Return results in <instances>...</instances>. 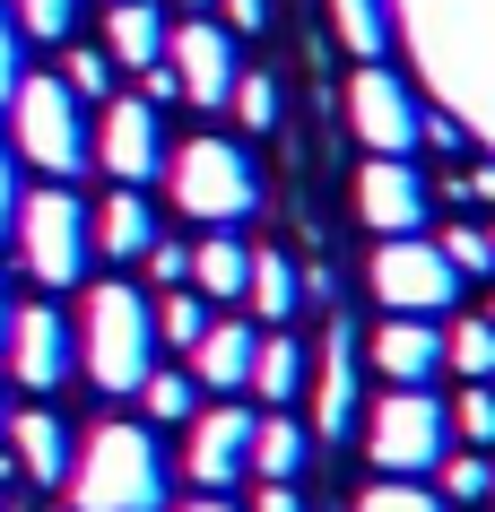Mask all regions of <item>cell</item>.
Returning a JSON list of instances; mask_svg holds the SVG:
<instances>
[{
    "instance_id": "obj_1",
    "label": "cell",
    "mask_w": 495,
    "mask_h": 512,
    "mask_svg": "<svg viewBox=\"0 0 495 512\" xmlns=\"http://www.w3.org/2000/svg\"><path fill=\"white\" fill-rule=\"evenodd\" d=\"M70 504L79 512H165V452L148 426H96L70 460Z\"/></svg>"
},
{
    "instance_id": "obj_2",
    "label": "cell",
    "mask_w": 495,
    "mask_h": 512,
    "mask_svg": "<svg viewBox=\"0 0 495 512\" xmlns=\"http://www.w3.org/2000/svg\"><path fill=\"white\" fill-rule=\"evenodd\" d=\"M79 356H87V382L96 391H139V382L157 374V304L105 278V287H87V322H79Z\"/></svg>"
},
{
    "instance_id": "obj_3",
    "label": "cell",
    "mask_w": 495,
    "mask_h": 512,
    "mask_svg": "<svg viewBox=\"0 0 495 512\" xmlns=\"http://www.w3.org/2000/svg\"><path fill=\"white\" fill-rule=\"evenodd\" d=\"M165 183H174V209L200 217V226H235V217L261 209V174L235 139H192L165 157Z\"/></svg>"
},
{
    "instance_id": "obj_4",
    "label": "cell",
    "mask_w": 495,
    "mask_h": 512,
    "mask_svg": "<svg viewBox=\"0 0 495 512\" xmlns=\"http://www.w3.org/2000/svg\"><path fill=\"white\" fill-rule=\"evenodd\" d=\"M443 452H452V408L435 391H383V408L365 417V460L383 478H435Z\"/></svg>"
},
{
    "instance_id": "obj_5",
    "label": "cell",
    "mask_w": 495,
    "mask_h": 512,
    "mask_svg": "<svg viewBox=\"0 0 495 512\" xmlns=\"http://www.w3.org/2000/svg\"><path fill=\"white\" fill-rule=\"evenodd\" d=\"M9 139L35 174H79L87 165V122H79V96L61 79H18L9 96Z\"/></svg>"
},
{
    "instance_id": "obj_6",
    "label": "cell",
    "mask_w": 495,
    "mask_h": 512,
    "mask_svg": "<svg viewBox=\"0 0 495 512\" xmlns=\"http://www.w3.org/2000/svg\"><path fill=\"white\" fill-rule=\"evenodd\" d=\"M18 243H27V270L44 287H79L87 252H96V226H87V209L61 183H44L35 200H18Z\"/></svg>"
},
{
    "instance_id": "obj_7",
    "label": "cell",
    "mask_w": 495,
    "mask_h": 512,
    "mask_svg": "<svg viewBox=\"0 0 495 512\" xmlns=\"http://www.w3.org/2000/svg\"><path fill=\"white\" fill-rule=\"evenodd\" d=\"M374 296H383L391 313H417V322H435V313H452V296H461V270L443 261L435 243L391 235L383 252H374Z\"/></svg>"
},
{
    "instance_id": "obj_8",
    "label": "cell",
    "mask_w": 495,
    "mask_h": 512,
    "mask_svg": "<svg viewBox=\"0 0 495 512\" xmlns=\"http://www.w3.org/2000/svg\"><path fill=\"white\" fill-rule=\"evenodd\" d=\"M165 70H174V96L200 113L235 105V35L218 27V18H192V27H165Z\"/></svg>"
},
{
    "instance_id": "obj_9",
    "label": "cell",
    "mask_w": 495,
    "mask_h": 512,
    "mask_svg": "<svg viewBox=\"0 0 495 512\" xmlns=\"http://www.w3.org/2000/svg\"><path fill=\"white\" fill-rule=\"evenodd\" d=\"M348 131H357L374 157H409L417 139H426V105H417L391 70L357 61V79H348Z\"/></svg>"
},
{
    "instance_id": "obj_10",
    "label": "cell",
    "mask_w": 495,
    "mask_h": 512,
    "mask_svg": "<svg viewBox=\"0 0 495 512\" xmlns=\"http://www.w3.org/2000/svg\"><path fill=\"white\" fill-rule=\"evenodd\" d=\"M96 157H105V174L113 183H131V191H148L165 174V122H157V105L148 96H113L105 105V131H96Z\"/></svg>"
},
{
    "instance_id": "obj_11",
    "label": "cell",
    "mask_w": 495,
    "mask_h": 512,
    "mask_svg": "<svg viewBox=\"0 0 495 512\" xmlns=\"http://www.w3.org/2000/svg\"><path fill=\"white\" fill-rule=\"evenodd\" d=\"M357 217L374 226V235H426V174H417L409 157H374L357 174Z\"/></svg>"
},
{
    "instance_id": "obj_12",
    "label": "cell",
    "mask_w": 495,
    "mask_h": 512,
    "mask_svg": "<svg viewBox=\"0 0 495 512\" xmlns=\"http://www.w3.org/2000/svg\"><path fill=\"white\" fill-rule=\"evenodd\" d=\"M252 426H261V417H244L235 400L200 408V417H192V452H183V469H192L209 495H226V486L252 469Z\"/></svg>"
},
{
    "instance_id": "obj_13",
    "label": "cell",
    "mask_w": 495,
    "mask_h": 512,
    "mask_svg": "<svg viewBox=\"0 0 495 512\" xmlns=\"http://www.w3.org/2000/svg\"><path fill=\"white\" fill-rule=\"evenodd\" d=\"M0 348H9V374L27 382V391H53V382L70 374V322H61L53 304H18Z\"/></svg>"
},
{
    "instance_id": "obj_14",
    "label": "cell",
    "mask_w": 495,
    "mask_h": 512,
    "mask_svg": "<svg viewBox=\"0 0 495 512\" xmlns=\"http://www.w3.org/2000/svg\"><path fill=\"white\" fill-rule=\"evenodd\" d=\"M252 356H261V339H252V322H209L192 339V382H209L218 400H235V391H252Z\"/></svg>"
},
{
    "instance_id": "obj_15",
    "label": "cell",
    "mask_w": 495,
    "mask_h": 512,
    "mask_svg": "<svg viewBox=\"0 0 495 512\" xmlns=\"http://www.w3.org/2000/svg\"><path fill=\"white\" fill-rule=\"evenodd\" d=\"M357 426V339L330 330L322 365H313V434H348Z\"/></svg>"
},
{
    "instance_id": "obj_16",
    "label": "cell",
    "mask_w": 495,
    "mask_h": 512,
    "mask_svg": "<svg viewBox=\"0 0 495 512\" xmlns=\"http://www.w3.org/2000/svg\"><path fill=\"white\" fill-rule=\"evenodd\" d=\"M374 365H383V382L417 391L426 374H443V330H435V322H417V313H400V322L374 330Z\"/></svg>"
},
{
    "instance_id": "obj_17",
    "label": "cell",
    "mask_w": 495,
    "mask_h": 512,
    "mask_svg": "<svg viewBox=\"0 0 495 512\" xmlns=\"http://www.w3.org/2000/svg\"><path fill=\"white\" fill-rule=\"evenodd\" d=\"M9 460H18V478L61 486V478H70V426H61L53 408H27V417H9Z\"/></svg>"
},
{
    "instance_id": "obj_18",
    "label": "cell",
    "mask_w": 495,
    "mask_h": 512,
    "mask_svg": "<svg viewBox=\"0 0 495 512\" xmlns=\"http://www.w3.org/2000/svg\"><path fill=\"white\" fill-rule=\"evenodd\" d=\"M105 53H113V70H157V61H165V18H157V0H113Z\"/></svg>"
},
{
    "instance_id": "obj_19",
    "label": "cell",
    "mask_w": 495,
    "mask_h": 512,
    "mask_svg": "<svg viewBox=\"0 0 495 512\" xmlns=\"http://www.w3.org/2000/svg\"><path fill=\"white\" fill-rule=\"evenodd\" d=\"M96 252H113V261H139L148 243H157V209H148V191H131V183H113V200L96 217Z\"/></svg>"
},
{
    "instance_id": "obj_20",
    "label": "cell",
    "mask_w": 495,
    "mask_h": 512,
    "mask_svg": "<svg viewBox=\"0 0 495 512\" xmlns=\"http://www.w3.org/2000/svg\"><path fill=\"white\" fill-rule=\"evenodd\" d=\"M244 287H252V243H235L218 226L209 243H192V296H209V304H244Z\"/></svg>"
},
{
    "instance_id": "obj_21",
    "label": "cell",
    "mask_w": 495,
    "mask_h": 512,
    "mask_svg": "<svg viewBox=\"0 0 495 512\" xmlns=\"http://www.w3.org/2000/svg\"><path fill=\"white\" fill-rule=\"evenodd\" d=\"M313 460V426H296V417H270V426H252V469L270 486H287Z\"/></svg>"
},
{
    "instance_id": "obj_22",
    "label": "cell",
    "mask_w": 495,
    "mask_h": 512,
    "mask_svg": "<svg viewBox=\"0 0 495 512\" xmlns=\"http://www.w3.org/2000/svg\"><path fill=\"white\" fill-rule=\"evenodd\" d=\"M244 304L261 313V322H296L304 278L287 270V252H252V287H244Z\"/></svg>"
},
{
    "instance_id": "obj_23",
    "label": "cell",
    "mask_w": 495,
    "mask_h": 512,
    "mask_svg": "<svg viewBox=\"0 0 495 512\" xmlns=\"http://www.w3.org/2000/svg\"><path fill=\"white\" fill-rule=\"evenodd\" d=\"M443 374H461V382H495V322H487V313H469V322L443 330Z\"/></svg>"
},
{
    "instance_id": "obj_24",
    "label": "cell",
    "mask_w": 495,
    "mask_h": 512,
    "mask_svg": "<svg viewBox=\"0 0 495 512\" xmlns=\"http://www.w3.org/2000/svg\"><path fill=\"white\" fill-rule=\"evenodd\" d=\"M435 495L443 504H487L495 495V452H461V443H452V452L435 460Z\"/></svg>"
},
{
    "instance_id": "obj_25",
    "label": "cell",
    "mask_w": 495,
    "mask_h": 512,
    "mask_svg": "<svg viewBox=\"0 0 495 512\" xmlns=\"http://www.w3.org/2000/svg\"><path fill=\"white\" fill-rule=\"evenodd\" d=\"M304 382H313V365H304L296 339H261V356H252V391H261V400H296Z\"/></svg>"
},
{
    "instance_id": "obj_26",
    "label": "cell",
    "mask_w": 495,
    "mask_h": 512,
    "mask_svg": "<svg viewBox=\"0 0 495 512\" xmlns=\"http://www.w3.org/2000/svg\"><path fill=\"white\" fill-rule=\"evenodd\" d=\"M330 27H339V44H348L357 61H374L391 44V9L383 0H330Z\"/></svg>"
},
{
    "instance_id": "obj_27",
    "label": "cell",
    "mask_w": 495,
    "mask_h": 512,
    "mask_svg": "<svg viewBox=\"0 0 495 512\" xmlns=\"http://www.w3.org/2000/svg\"><path fill=\"white\" fill-rule=\"evenodd\" d=\"M452 443H461V452H495V382H461V400H452Z\"/></svg>"
},
{
    "instance_id": "obj_28",
    "label": "cell",
    "mask_w": 495,
    "mask_h": 512,
    "mask_svg": "<svg viewBox=\"0 0 495 512\" xmlns=\"http://www.w3.org/2000/svg\"><path fill=\"white\" fill-rule=\"evenodd\" d=\"M9 27L35 44H61V35H79V0H9Z\"/></svg>"
},
{
    "instance_id": "obj_29",
    "label": "cell",
    "mask_w": 495,
    "mask_h": 512,
    "mask_svg": "<svg viewBox=\"0 0 495 512\" xmlns=\"http://www.w3.org/2000/svg\"><path fill=\"white\" fill-rule=\"evenodd\" d=\"M200 330H209V304H200L192 287H165V296H157V339H165V348H192Z\"/></svg>"
},
{
    "instance_id": "obj_30",
    "label": "cell",
    "mask_w": 495,
    "mask_h": 512,
    "mask_svg": "<svg viewBox=\"0 0 495 512\" xmlns=\"http://www.w3.org/2000/svg\"><path fill=\"white\" fill-rule=\"evenodd\" d=\"M357 512H443V495L426 478H383V486H365Z\"/></svg>"
},
{
    "instance_id": "obj_31",
    "label": "cell",
    "mask_w": 495,
    "mask_h": 512,
    "mask_svg": "<svg viewBox=\"0 0 495 512\" xmlns=\"http://www.w3.org/2000/svg\"><path fill=\"white\" fill-rule=\"evenodd\" d=\"M435 252H443V261H452L461 278H487V270H495V252H487V226H443V235H435Z\"/></svg>"
},
{
    "instance_id": "obj_32",
    "label": "cell",
    "mask_w": 495,
    "mask_h": 512,
    "mask_svg": "<svg viewBox=\"0 0 495 512\" xmlns=\"http://www.w3.org/2000/svg\"><path fill=\"white\" fill-rule=\"evenodd\" d=\"M139 391H148V417H200V382L192 374H165V365H157Z\"/></svg>"
},
{
    "instance_id": "obj_33",
    "label": "cell",
    "mask_w": 495,
    "mask_h": 512,
    "mask_svg": "<svg viewBox=\"0 0 495 512\" xmlns=\"http://www.w3.org/2000/svg\"><path fill=\"white\" fill-rule=\"evenodd\" d=\"M61 87H70V96H105V87H113V53H87V44H79L70 70H61Z\"/></svg>"
},
{
    "instance_id": "obj_34",
    "label": "cell",
    "mask_w": 495,
    "mask_h": 512,
    "mask_svg": "<svg viewBox=\"0 0 495 512\" xmlns=\"http://www.w3.org/2000/svg\"><path fill=\"white\" fill-rule=\"evenodd\" d=\"M235 113H244V131H270L278 122V87L270 79H235Z\"/></svg>"
},
{
    "instance_id": "obj_35",
    "label": "cell",
    "mask_w": 495,
    "mask_h": 512,
    "mask_svg": "<svg viewBox=\"0 0 495 512\" xmlns=\"http://www.w3.org/2000/svg\"><path fill=\"white\" fill-rule=\"evenodd\" d=\"M139 261H148V278H157V287H183V278H192V252H183V243H148V252H139Z\"/></svg>"
},
{
    "instance_id": "obj_36",
    "label": "cell",
    "mask_w": 495,
    "mask_h": 512,
    "mask_svg": "<svg viewBox=\"0 0 495 512\" xmlns=\"http://www.w3.org/2000/svg\"><path fill=\"white\" fill-rule=\"evenodd\" d=\"M18 44H27V35H9V9H0V105H9L18 79H27V70H18Z\"/></svg>"
},
{
    "instance_id": "obj_37",
    "label": "cell",
    "mask_w": 495,
    "mask_h": 512,
    "mask_svg": "<svg viewBox=\"0 0 495 512\" xmlns=\"http://www.w3.org/2000/svg\"><path fill=\"white\" fill-rule=\"evenodd\" d=\"M261 18H270V0H226V27H235V35H252Z\"/></svg>"
},
{
    "instance_id": "obj_38",
    "label": "cell",
    "mask_w": 495,
    "mask_h": 512,
    "mask_svg": "<svg viewBox=\"0 0 495 512\" xmlns=\"http://www.w3.org/2000/svg\"><path fill=\"white\" fill-rule=\"evenodd\" d=\"M9 217H18V174H9V148H0V235H9Z\"/></svg>"
},
{
    "instance_id": "obj_39",
    "label": "cell",
    "mask_w": 495,
    "mask_h": 512,
    "mask_svg": "<svg viewBox=\"0 0 495 512\" xmlns=\"http://www.w3.org/2000/svg\"><path fill=\"white\" fill-rule=\"evenodd\" d=\"M252 512H304V495H296V486H261V504H252Z\"/></svg>"
},
{
    "instance_id": "obj_40",
    "label": "cell",
    "mask_w": 495,
    "mask_h": 512,
    "mask_svg": "<svg viewBox=\"0 0 495 512\" xmlns=\"http://www.w3.org/2000/svg\"><path fill=\"white\" fill-rule=\"evenodd\" d=\"M469 191H478V200H495V157L478 165V174H469Z\"/></svg>"
},
{
    "instance_id": "obj_41",
    "label": "cell",
    "mask_w": 495,
    "mask_h": 512,
    "mask_svg": "<svg viewBox=\"0 0 495 512\" xmlns=\"http://www.w3.org/2000/svg\"><path fill=\"white\" fill-rule=\"evenodd\" d=\"M183 512H235V504H226V495H200V504H183Z\"/></svg>"
},
{
    "instance_id": "obj_42",
    "label": "cell",
    "mask_w": 495,
    "mask_h": 512,
    "mask_svg": "<svg viewBox=\"0 0 495 512\" xmlns=\"http://www.w3.org/2000/svg\"><path fill=\"white\" fill-rule=\"evenodd\" d=\"M0 339H9V304H0Z\"/></svg>"
},
{
    "instance_id": "obj_43",
    "label": "cell",
    "mask_w": 495,
    "mask_h": 512,
    "mask_svg": "<svg viewBox=\"0 0 495 512\" xmlns=\"http://www.w3.org/2000/svg\"><path fill=\"white\" fill-rule=\"evenodd\" d=\"M183 9H209V0H183Z\"/></svg>"
},
{
    "instance_id": "obj_44",
    "label": "cell",
    "mask_w": 495,
    "mask_h": 512,
    "mask_svg": "<svg viewBox=\"0 0 495 512\" xmlns=\"http://www.w3.org/2000/svg\"><path fill=\"white\" fill-rule=\"evenodd\" d=\"M487 252H495V226H487Z\"/></svg>"
},
{
    "instance_id": "obj_45",
    "label": "cell",
    "mask_w": 495,
    "mask_h": 512,
    "mask_svg": "<svg viewBox=\"0 0 495 512\" xmlns=\"http://www.w3.org/2000/svg\"><path fill=\"white\" fill-rule=\"evenodd\" d=\"M487 322H495V304H487Z\"/></svg>"
},
{
    "instance_id": "obj_46",
    "label": "cell",
    "mask_w": 495,
    "mask_h": 512,
    "mask_svg": "<svg viewBox=\"0 0 495 512\" xmlns=\"http://www.w3.org/2000/svg\"><path fill=\"white\" fill-rule=\"evenodd\" d=\"M461 512H478V504H461Z\"/></svg>"
}]
</instances>
